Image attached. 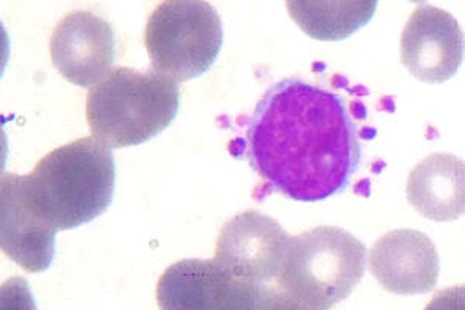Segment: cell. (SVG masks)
<instances>
[{
    "instance_id": "1",
    "label": "cell",
    "mask_w": 465,
    "mask_h": 310,
    "mask_svg": "<svg viewBox=\"0 0 465 310\" xmlns=\"http://www.w3.org/2000/svg\"><path fill=\"white\" fill-rule=\"evenodd\" d=\"M245 154L270 191L320 202L348 188L361 145L344 98L302 79H284L254 107Z\"/></svg>"
},
{
    "instance_id": "2",
    "label": "cell",
    "mask_w": 465,
    "mask_h": 310,
    "mask_svg": "<svg viewBox=\"0 0 465 310\" xmlns=\"http://www.w3.org/2000/svg\"><path fill=\"white\" fill-rule=\"evenodd\" d=\"M115 157L95 137L56 147L32 173L17 175L22 197L56 232L96 219L115 195Z\"/></svg>"
},
{
    "instance_id": "3",
    "label": "cell",
    "mask_w": 465,
    "mask_h": 310,
    "mask_svg": "<svg viewBox=\"0 0 465 310\" xmlns=\"http://www.w3.org/2000/svg\"><path fill=\"white\" fill-rule=\"evenodd\" d=\"M363 242L340 226L289 237L273 289L282 309L328 310L346 300L365 275Z\"/></svg>"
},
{
    "instance_id": "4",
    "label": "cell",
    "mask_w": 465,
    "mask_h": 310,
    "mask_svg": "<svg viewBox=\"0 0 465 310\" xmlns=\"http://www.w3.org/2000/svg\"><path fill=\"white\" fill-rule=\"evenodd\" d=\"M179 107V83L155 70L118 67L90 87L85 118L92 137L107 146H137L170 127Z\"/></svg>"
},
{
    "instance_id": "5",
    "label": "cell",
    "mask_w": 465,
    "mask_h": 310,
    "mask_svg": "<svg viewBox=\"0 0 465 310\" xmlns=\"http://www.w3.org/2000/svg\"><path fill=\"white\" fill-rule=\"evenodd\" d=\"M223 44V21L205 0H164L149 16L144 30L153 69L175 83L206 74Z\"/></svg>"
},
{
    "instance_id": "6",
    "label": "cell",
    "mask_w": 465,
    "mask_h": 310,
    "mask_svg": "<svg viewBox=\"0 0 465 310\" xmlns=\"http://www.w3.org/2000/svg\"><path fill=\"white\" fill-rule=\"evenodd\" d=\"M162 309H282L275 290L230 274L214 259H183L157 285Z\"/></svg>"
},
{
    "instance_id": "7",
    "label": "cell",
    "mask_w": 465,
    "mask_h": 310,
    "mask_svg": "<svg viewBox=\"0 0 465 310\" xmlns=\"http://www.w3.org/2000/svg\"><path fill=\"white\" fill-rule=\"evenodd\" d=\"M287 242L289 235L275 219L258 211H243L219 233L214 261L236 278L273 289Z\"/></svg>"
},
{
    "instance_id": "8",
    "label": "cell",
    "mask_w": 465,
    "mask_h": 310,
    "mask_svg": "<svg viewBox=\"0 0 465 310\" xmlns=\"http://www.w3.org/2000/svg\"><path fill=\"white\" fill-rule=\"evenodd\" d=\"M401 58L419 81L442 85L453 78L464 59V33L449 11L422 6L403 28Z\"/></svg>"
},
{
    "instance_id": "9",
    "label": "cell",
    "mask_w": 465,
    "mask_h": 310,
    "mask_svg": "<svg viewBox=\"0 0 465 310\" xmlns=\"http://www.w3.org/2000/svg\"><path fill=\"white\" fill-rule=\"evenodd\" d=\"M50 55L64 79L80 87H94L114 65L115 33L103 17L74 11L52 33Z\"/></svg>"
},
{
    "instance_id": "10",
    "label": "cell",
    "mask_w": 465,
    "mask_h": 310,
    "mask_svg": "<svg viewBox=\"0 0 465 310\" xmlns=\"http://www.w3.org/2000/svg\"><path fill=\"white\" fill-rule=\"evenodd\" d=\"M371 274L390 294H429L438 285L440 261L427 235L418 230H394L374 244Z\"/></svg>"
},
{
    "instance_id": "11",
    "label": "cell",
    "mask_w": 465,
    "mask_h": 310,
    "mask_svg": "<svg viewBox=\"0 0 465 310\" xmlns=\"http://www.w3.org/2000/svg\"><path fill=\"white\" fill-rule=\"evenodd\" d=\"M56 230L22 197L17 174L2 175V252L30 274L52 267Z\"/></svg>"
},
{
    "instance_id": "12",
    "label": "cell",
    "mask_w": 465,
    "mask_h": 310,
    "mask_svg": "<svg viewBox=\"0 0 465 310\" xmlns=\"http://www.w3.org/2000/svg\"><path fill=\"white\" fill-rule=\"evenodd\" d=\"M410 205L430 221L450 222L464 215V162L453 154H431L412 169L407 184Z\"/></svg>"
},
{
    "instance_id": "13",
    "label": "cell",
    "mask_w": 465,
    "mask_h": 310,
    "mask_svg": "<svg viewBox=\"0 0 465 310\" xmlns=\"http://www.w3.org/2000/svg\"><path fill=\"white\" fill-rule=\"evenodd\" d=\"M286 5L289 16L307 36L335 43L370 24L379 0H286Z\"/></svg>"
},
{
    "instance_id": "14",
    "label": "cell",
    "mask_w": 465,
    "mask_h": 310,
    "mask_svg": "<svg viewBox=\"0 0 465 310\" xmlns=\"http://www.w3.org/2000/svg\"><path fill=\"white\" fill-rule=\"evenodd\" d=\"M414 4H423V2H427V0H411Z\"/></svg>"
}]
</instances>
